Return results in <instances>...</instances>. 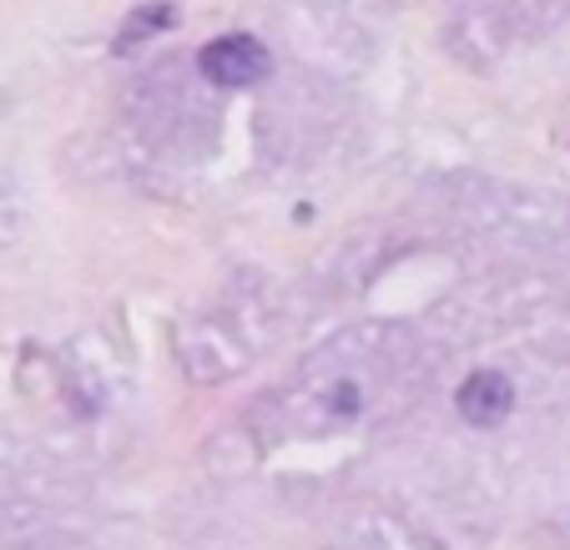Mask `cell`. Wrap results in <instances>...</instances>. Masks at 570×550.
I'll use <instances>...</instances> for the list:
<instances>
[{"label": "cell", "instance_id": "obj_2", "mask_svg": "<svg viewBox=\"0 0 570 550\" xmlns=\"http://www.w3.org/2000/svg\"><path fill=\"white\" fill-rule=\"evenodd\" d=\"M460 414L470 424H480V430H490V424H500L510 410H515V389H510V379L505 374H470L464 379V389H460Z\"/></svg>", "mask_w": 570, "mask_h": 550}, {"label": "cell", "instance_id": "obj_3", "mask_svg": "<svg viewBox=\"0 0 570 550\" xmlns=\"http://www.w3.org/2000/svg\"><path fill=\"white\" fill-rule=\"evenodd\" d=\"M173 16H177L173 6H147V11H137V16L127 21V31L117 36V51H131V46L147 41L151 31H167V26H173Z\"/></svg>", "mask_w": 570, "mask_h": 550}, {"label": "cell", "instance_id": "obj_1", "mask_svg": "<svg viewBox=\"0 0 570 550\" xmlns=\"http://www.w3.org/2000/svg\"><path fill=\"white\" fill-rule=\"evenodd\" d=\"M268 71V51L253 36H223L203 46V76L213 87H253Z\"/></svg>", "mask_w": 570, "mask_h": 550}]
</instances>
